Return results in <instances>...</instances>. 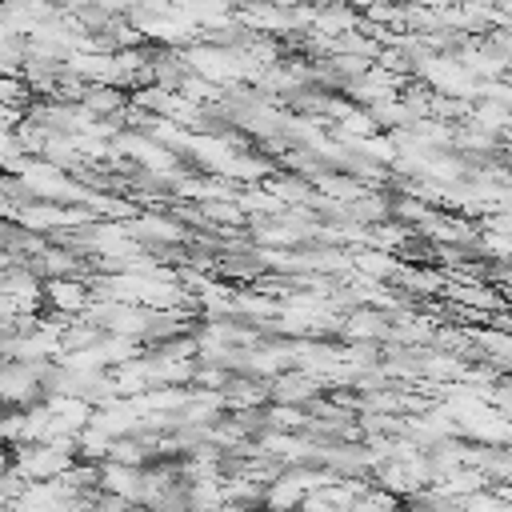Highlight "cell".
<instances>
[{
	"instance_id": "cell-1",
	"label": "cell",
	"mask_w": 512,
	"mask_h": 512,
	"mask_svg": "<svg viewBox=\"0 0 512 512\" xmlns=\"http://www.w3.org/2000/svg\"><path fill=\"white\" fill-rule=\"evenodd\" d=\"M44 304L52 312L80 316L92 304V288H88V280H52V284H44Z\"/></svg>"
}]
</instances>
